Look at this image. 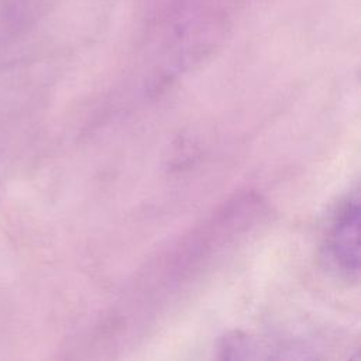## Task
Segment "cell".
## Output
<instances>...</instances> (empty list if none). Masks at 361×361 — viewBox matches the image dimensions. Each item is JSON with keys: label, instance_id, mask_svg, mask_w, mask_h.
I'll return each instance as SVG.
<instances>
[{"label": "cell", "instance_id": "cell-1", "mask_svg": "<svg viewBox=\"0 0 361 361\" xmlns=\"http://www.w3.org/2000/svg\"><path fill=\"white\" fill-rule=\"evenodd\" d=\"M360 195L358 190L344 202L331 226L327 255L336 269L348 276L357 278L360 272Z\"/></svg>", "mask_w": 361, "mask_h": 361}]
</instances>
